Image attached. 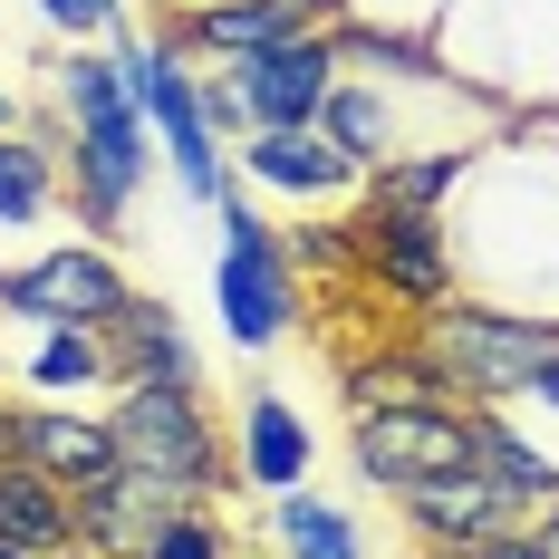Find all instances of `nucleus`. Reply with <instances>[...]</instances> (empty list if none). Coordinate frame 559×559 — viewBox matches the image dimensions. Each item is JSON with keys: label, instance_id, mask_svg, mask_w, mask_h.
Wrapping results in <instances>:
<instances>
[{"label": "nucleus", "instance_id": "nucleus-12", "mask_svg": "<svg viewBox=\"0 0 559 559\" xmlns=\"http://www.w3.org/2000/svg\"><path fill=\"white\" fill-rule=\"evenodd\" d=\"M241 165H251V183L299 193V203H329V193H347V183H357V165L329 145V126H251Z\"/></svg>", "mask_w": 559, "mask_h": 559}, {"label": "nucleus", "instance_id": "nucleus-15", "mask_svg": "<svg viewBox=\"0 0 559 559\" xmlns=\"http://www.w3.org/2000/svg\"><path fill=\"white\" fill-rule=\"evenodd\" d=\"M309 20H319L309 0H203V10L183 20V39L213 49V58H261V49H280V39H299Z\"/></svg>", "mask_w": 559, "mask_h": 559}, {"label": "nucleus", "instance_id": "nucleus-32", "mask_svg": "<svg viewBox=\"0 0 559 559\" xmlns=\"http://www.w3.org/2000/svg\"><path fill=\"white\" fill-rule=\"evenodd\" d=\"M0 116H10V97H0Z\"/></svg>", "mask_w": 559, "mask_h": 559}, {"label": "nucleus", "instance_id": "nucleus-9", "mask_svg": "<svg viewBox=\"0 0 559 559\" xmlns=\"http://www.w3.org/2000/svg\"><path fill=\"white\" fill-rule=\"evenodd\" d=\"M0 463H29L49 473L58 492H97L126 473L107 415H68V405H39V415H0Z\"/></svg>", "mask_w": 559, "mask_h": 559}, {"label": "nucleus", "instance_id": "nucleus-19", "mask_svg": "<svg viewBox=\"0 0 559 559\" xmlns=\"http://www.w3.org/2000/svg\"><path fill=\"white\" fill-rule=\"evenodd\" d=\"M319 126H329V145H337L357 174L386 165V135H395V126H386V97H377V87H347V78H337L329 107H319Z\"/></svg>", "mask_w": 559, "mask_h": 559}, {"label": "nucleus", "instance_id": "nucleus-1", "mask_svg": "<svg viewBox=\"0 0 559 559\" xmlns=\"http://www.w3.org/2000/svg\"><path fill=\"white\" fill-rule=\"evenodd\" d=\"M116 453H126V473L135 483H155L165 502H213L223 492V435H213V415L193 405V386H126L116 395Z\"/></svg>", "mask_w": 559, "mask_h": 559}, {"label": "nucleus", "instance_id": "nucleus-2", "mask_svg": "<svg viewBox=\"0 0 559 559\" xmlns=\"http://www.w3.org/2000/svg\"><path fill=\"white\" fill-rule=\"evenodd\" d=\"M58 97L78 116V193H87V223H116L126 193L145 183V116L126 107L116 58H68L58 68Z\"/></svg>", "mask_w": 559, "mask_h": 559}, {"label": "nucleus", "instance_id": "nucleus-24", "mask_svg": "<svg viewBox=\"0 0 559 559\" xmlns=\"http://www.w3.org/2000/svg\"><path fill=\"white\" fill-rule=\"evenodd\" d=\"M453 183H463V155H405V165H377V203H405V213H435Z\"/></svg>", "mask_w": 559, "mask_h": 559}, {"label": "nucleus", "instance_id": "nucleus-11", "mask_svg": "<svg viewBox=\"0 0 559 559\" xmlns=\"http://www.w3.org/2000/svg\"><path fill=\"white\" fill-rule=\"evenodd\" d=\"M395 502H405V521H415L435 550H473V540H492V531H511V521H521V502H511L483 463L435 473V483H415V492H395Z\"/></svg>", "mask_w": 559, "mask_h": 559}, {"label": "nucleus", "instance_id": "nucleus-30", "mask_svg": "<svg viewBox=\"0 0 559 559\" xmlns=\"http://www.w3.org/2000/svg\"><path fill=\"white\" fill-rule=\"evenodd\" d=\"M58 559H107V550H87V540H78V550H58Z\"/></svg>", "mask_w": 559, "mask_h": 559}, {"label": "nucleus", "instance_id": "nucleus-22", "mask_svg": "<svg viewBox=\"0 0 559 559\" xmlns=\"http://www.w3.org/2000/svg\"><path fill=\"white\" fill-rule=\"evenodd\" d=\"M49 203H58L49 145H29V135H0V223H39Z\"/></svg>", "mask_w": 559, "mask_h": 559}, {"label": "nucleus", "instance_id": "nucleus-27", "mask_svg": "<svg viewBox=\"0 0 559 559\" xmlns=\"http://www.w3.org/2000/svg\"><path fill=\"white\" fill-rule=\"evenodd\" d=\"M39 10H49L58 29H107L116 20V0H39Z\"/></svg>", "mask_w": 559, "mask_h": 559}, {"label": "nucleus", "instance_id": "nucleus-4", "mask_svg": "<svg viewBox=\"0 0 559 559\" xmlns=\"http://www.w3.org/2000/svg\"><path fill=\"white\" fill-rule=\"evenodd\" d=\"M463 463H483L473 405H377V415H357V473L386 483V492H415V483L463 473Z\"/></svg>", "mask_w": 559, "mask_h": 559}, {"label": "nucleus", "instance_id": "nucleus-16", "mask_svg": "<svg viewBox=\"0 0 559 559\" xmlns=\"http://www.w3.org/2000/svg\"><path fill=\"white\" fill-rule=\"evenodd\" d=\"M165 492L155 483H135V473H116V483H97V492H78V540L107 559H135L145 540H155V521H165Z\"/></svg>", "mask_w": 559, "mask_h": 559}, {"label": "nucleus", "instance_id": "nucleus-28", "mask_svg": "<svg viewBox=\"0 0 559 559\" xmlns=\"http://www.w3.org/2000/svg\"><path fill=\"white\" fill-rule=\"evenodd\" d=\"M521 395H540V405H559V347L540 357V367H531V386H521Z\"/></svg>", "mask_w": 559, "mask_h": 559}, {"label": "nucleus", "instance_id": "nucleus-7", "mask_svg": "<svg viewBox=\"0 0 559 559\" xmlns=\"http://www.w3.org/2000/svg\"><path fill=\"white\" fill-rule=\"evenodd\" d=\"M126 299H135L126 271H116L107 251H87V241H68V251H49V261L0 280V309L29 319V329H107Z\"/></svg>", "mask_w": 559, "mask_h": 559}, {"label": "nucleus", "instance_id": "nucleus-6", "mask_svg": "<svg viewBox=\"0 0 559 559\" xmlns=\"http://www.w3.org/2000/svg\"><path fill=\"white\" fill-rule=\"evenodd\" d=\"M213 289H223V329H231V347H271V337H289V319H299L289 251H280V241L251 223L231 193H223V271H213Z\"/></svg>", "mask_w": 559, "mask_h": 559}, {"label": "nucleus", "instance_id": "nucleus-18", "mask_svg": "<svg viewBox=\"0 0 559 559\" xmlns=\"http://www.w3.org/2000/svg\"><path fill=\"white\" fill-rule=\"evenodd\" d=\"M107 377H116L107 329H49L39 357H29V386H49V395H87V386H107Z\"/></svg>", "mask_w": 559, "mask_h": 559}, {"label": "nucleus", "instance_id": "nucleus-10", "mask_svg": "<svg viewBox=\"0 0 559 559\" xmlns=\"http://www.w3.org/2000/svg\"><path fill=\"white\" fill-rule=\"evenodd\" d=\"M231 87H241L251 126H319V107H329V87H337V39L299 29V39H280L261 58H231Z\"/></svg>", "mask_w": 559, "mask_h": 559}, {"label": "nucleus", "instance_id": "nucleus-14", "mask_svg": "<svg viewBox=\"0 0 559 559\" xmlns=\"http://www.w3.org/2000/svg\"><path fill=\"white\" fill-rule=\"evenodd\" d=\"M0 540L29 550V559L78 550V492H58L49 473H29V463H0Z\"/></svg>", "mask_w": 559, "mask_h": 559}, {"label": "nucleus", "instance_id": "nucleus-17", "mask_svg": "<svg viewBox=\"0 0 559 559\" xmlns=\"http://www.w3.org/2000/svg\"><path fill=\"white\" fill-rule=\"evenodd\" d=\"M241 473L261 492H299L309 483V425L280 405V395H251L241 405Z\"/></svg>", "mask_w": 559, "mask_h": 559}, {"label": "nucleus", "instance_id": "nucleus-31", "mask_svg": "<svg viewBox=\"0 0 559 559\" xmlns=\"http://www.w3.org/2000/svg\"><path fill=\"white\" fill-rule=\"evenodd\" d=\"M309 10H319V20H329V10H337V0H309Z\"/></svg>", "mask_w": 559, "mask_h": 559}, {"label": "nucleus", "instance_id": "nucleus-3", "mask_svg": "<svg viewBox=\"0 0 559 559\" xmlns=\"http://www.w3.org/2000/svg\"><path fill=\"white\" fill-rule=\"evenodd\" d=\"M550 347H559L550 319H502V309H463V299H444V309H435V337H425V357L444 367V386L463 395V405L521 395Z\"/></svg>", "mask_w": 559, "mask_h": 559}, {"label": "nucleus", "instance_id": "nucleus-29", "mask_svg": "<svg viewBox=\"0 0 559 559\" xmlns=\"http://www.w3.org/2000/svg\"><path fill=\"white\" fill-rule=\"evenodd\" d=\"M531 531H540V550L559 559V502H540V521H531Z\"/></svg>", "mask_w": 559, "mask_h": 559}, {"label": "nucleus", "instance_id": "nucleus-26", "mask_svg": "<svg viewBox=\"0 0 559 559\" xmlns=\"http://www.w3.org/2000/svg\"><path fill=\"white\" fill-rule=\"evenodd\" d=\"M444 559H550V550H540V531H531V521H511V531L473 540V550H444Z\"/></svg>", "mask_w": 559, "mask_h": 559}, {"label": "nucleus", "instance_id": "nucleus-8", "mask_svg": "<svg viewBox=\"0 0 559 559\" xmlns=\"http://www.w3.org/2000/svg\"><path fill=\"white\" fill-rule=\"evenodd\" d=\"M347 251H357V271L377 280V289L415 299V309H444L453 299V261H444V223H435V213L367 203V213L347 223Z\"/></svg>", "mask_w": 559, "mask_h": 559}, {"label": "nucleus", "instance_id": "nucleus-20", "mask_svg": "<svg viewBox=\"0 0 559 559\" xmlns=\"http://www.w3.org/2000/svg\"><path fill=\"white\" fill-rule=\"evenodd\" d=\"M473 425H483V473L502 483L511 502H521V511H531V502H559V463H540V453L521 444L511 425H492V415H473Z\"/></svg>", "mask_w": 559, "mask_h": 559}, {"label": "nucleus", "instance_id": "nucleus-5", "mask_svg": "<svg viewBox=\"0 0 559 559\" xmlns=\"http://www.w3.org/2000/svg\"><path fill=\"white\" fill-rule=\"evenodd\" d=\"M116 78H126V107L165 135V155H174V174H183V193L223 203V135L203 126V107H193V87H183L174 49H155V39H126V49H116Z\"/></svg>", "mask_w": 559, "mask_h": 559}, {"label": "nucleus", "instance_id": "nucleus-21", "mask_svg": "<svg viewBox=\"0 0 559 559\" xmlns=\"http://www.w3.org/2000/svg\"><path fill=\"white\" fill-rule=\"evenodd\" d=\"M280 550L289 559H357V531H347V511L319 502V492H280Z\"/></svg>", "mask_w": 559, "mask_h": 559}, {"label": "nucleus", "instance_id": "nucleus-25", "mask_svg": "<svg viewBox=\"0 0 559 559\" xmlns=\"http://www.w3.org/2000/svg\"><path fill=\"white\" fill-rule=\"evenodd\" d=\"M289 261H309V271H357V251H347V223H309V231H289Z\"/></svg>", "mask_w": 559, "mask_h": 559}, {"label": "nucleus", "instance_id": "nucleus-23", "mask_svg": "<svg viewBox=\"0 0 559 559\" xmlns=\"http://www.w3.org/2000/svg\"><path fill=\"white\" fill-rule=\"evenodd\" d=\"M135 559H231V521H223L213 502H174Z\"/></svg>", "mask_w": 559, "mask_h": 559}, {"label": "nucleus", "instance_id": "nucleus-13", "mask_svg": "<svg viewBox=\"0 0 559 559\" xmlns=\"http://www.w3.org/2000/svg\"><path fill=\"white\" fill-rule=\"evenodd\" d=\"M107 357L126 386H193V347H183L165 299H126L107 319Z\"/></svg>", "mask_w": 559, "mask_h": 559}]
</instances>
